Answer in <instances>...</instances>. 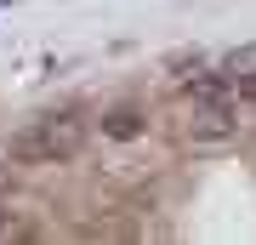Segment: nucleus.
<instances>
[{
  "mask_svg": "<svg viewBox=\"0 0 256 245\" xmlns=\"http://www.w3.org/2000/svg\"><path fill=\"white\" fill-rule=\"evenodd\" d=\"M6 234H18V228H12V217H6V211H0V239H6Z\"/></svg>",
  "mask_w": 256,
  "mask_h": 245,
  "instance_id": "nucleus-6",
  "label": "nucleus"
},
{
  "mask_svg": "<svg viewBox=\"0 0 256 245\" xmlns=\"http://www.w3.org/2000/svg\"><path fill=\"white\" fill-rule=\"evenodd\" d=\"M97 137H108V143H137V137H148V109H137V103L102 109L97 114Z\"/></svg>",
  "mask_w": 256,
  "mask_h": 245,
  "instance_id": "nucleus-3",
  "label": "nucleus"
},
{
  "mask_svg": "<svg viewBox=\"0 0 256 245\" xmlns=\"http://www.w3.org/2000/svg\"><path fill=\"white\" fill-rule=\"evenodd\" d=\"M182 103H234V74H194V80H182Z\"/></svg>",
  "mask_w": 256,
  "mask_h": 245,
  "instance_id": "nucleus-4",
  "label": "nucleus"
},
{
  "mask_svg": "<svg viewBox=\"0 0 256 245\" xmlns=\"http://www.w3.org/2000/svg\"><path fill=\"white\" fill-rule=\"evenodd\" d=\"M6 154L12 160H28V165H57V160H74L80 154V126L74 120H57V114H46V120H34L28 131H18L6 143Z\"/></svg>",
  "mask_w": 256,
  "mask_h": 245,
  "instance_id": "nucleus-1",
  "label": "nucleus"
},
{
  "mask_svg": "<svg viewBox=\"0 0 256 245\" xmlns=\"http://www.w3.org/2000/svg\"><path fill=\"white\" fill-rule=\"evenodd\" d=\"M234 91H245V97H256V74H234Z\"/></svg>",
  "mask_w": 256,
  "mask_h": 245,
  "instance_id": "nucleus-5",
  "label": "nucleus"
},
{
  "mask_svg": "<svg viewBox=\"0 0 256 245\" xmlns=\"http://www.w3.org/2000/svg\"><path fill=\"white\" fill-rule=\"evenodd\" d=\"M182 137H188L194 148H228L234 137H239V114H234V103H194Z\"/></svg>",
  "mask_w": 256,
  "mask_h": 245,
  "instance_id": "nucleus-2",
  "label": "nucleus"
}]
</instances>
